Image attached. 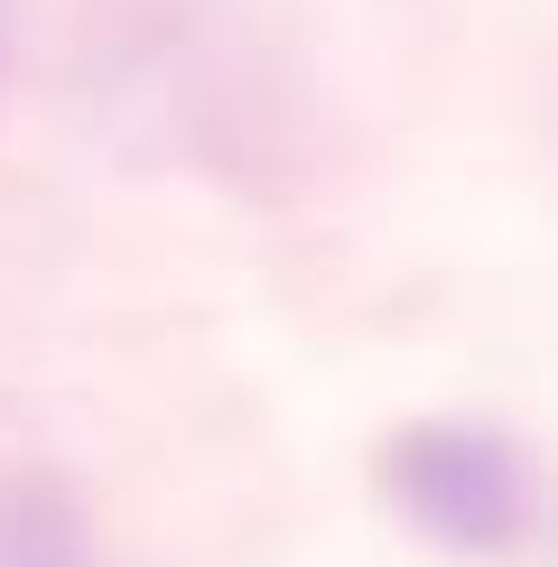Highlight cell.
<instances>
[{"label": "cell", "instance_id": "cell-1", "mask_svg": "<svg viewBox=\"0 0 558 567\" xmlns=\"http://www.w3.org/2000/svg\"><path fill=\"white\" fill-rule=\"evenodd\" d=\"M391 493L428 539L484 558L530 539V456L494 429H418L391 456Z\"/></svg>", "mask_w": 558, "mask_h": 567}, {"label": "cell", "instance_id": "cell-2", "mask_svg": "<svg viewBox=\"0 0 558 567\" xmlns=\"http://www.w3.org/2000/svg\"><path fill=\"white\" fill-rule=\"evenodd\" d=\"M46 549H29V484L0 503V567H93V539H84V522L65 512V493H56V512H46Z\"/></svg>", "mask_w": 558, "mask_h": 567}]
</instances>
